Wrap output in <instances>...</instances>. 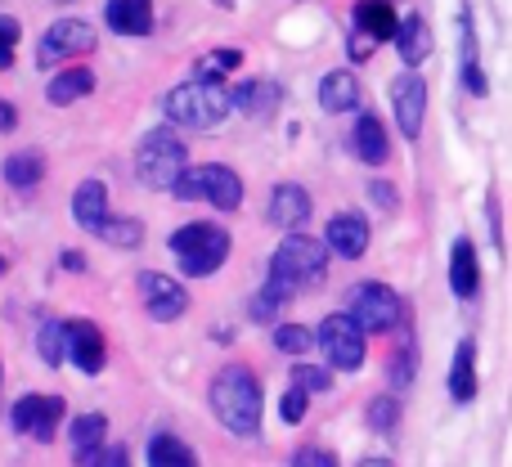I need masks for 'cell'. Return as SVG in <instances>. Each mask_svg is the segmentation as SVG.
<instances>
[{
    "label": "cell",
    "instance_id": "cell-1",
    "mask_svg": "<svg viewBox=\"0 0 512 467\" xmlns=\"http://www.w3.org/2000/svg\"><path fill=\"white\" fill-rule=\"evenodd\" d=\"M207 400H212V414L221 418L225 432L234 436H261V378L248 369V364H225L221 373L207 387Z\"/></svg>",
    "mask_w": 512,
    "mask_h": 467
},
{
    "label": "cell",
    "instance_id": "cell-2",
    "mask_svg": "<svg viewBox=\"0 0 512 467\" xmlns=\"http://www.w3.org/2000/svg\"><path fill=\"white\" fill-rule=\"evenodd\" d=\"M162 113L171 117V126H185V131H216V126L234 113V99L221 81L194 77V81H185V86L162 95Z\"/></svg>",
    "mask_w": 512,
    "mask_h": 467
},
{
    "label": "cell",
    "instance_id": "cell-3",
    "mask_svg": "<svg viewBox=\"0 0 512 467\" xmlns=\"http://www.w3.org/2000/svg\"><path fill=\"white\" fill-rule=\"evenodd\" d=\"M171 256H176V265L185 270V279H207V274H216L225 261H230V230L225 225H212V221H189L180 225V230H171L167 238Z\"/></svg>",
    "mask_w": 512,
    "mask_h": 467
},
{
    "label": "cell",
    "instance_id": "cell-4",
    "mask_svg": "<svg viewBox=\"0 0 512 467\" xmlns=\"http://www.w3.org/2000/svg\"><path fill=\"white\" fill-rule=\"evenodd\" d=\"M324 274H328V243H319V238L288 234L270 256V283L283 288L288 297L301 288L324 283Z\"/></svg>",
    "mask_w": 512,
    "mask_h": 467
},
{
    "label": "cell",
    "instance_id": "cell-5",
    "mask_svg": "<svg viewBox=\"0 0 512 467\" xmlns=\"http://www.w3.org/2000/svg\"><path fill=\"white\" fill-rule=\"evenodd\" d=\"M135 171L149 189H167L176 185L189 171V144L176 135V126H153L140 140V153H135Z\"/></svg>",
    "mask_w": 512,
    "mask_h": 467
},
{
    "label": "cell",
    "instance_id": "cell-6",
    "mask_svg": "<svg viewBox=\"0 0 512 467\" xmlns=\"http://www.w3.org/2000/svg\"><path fill=\"white\" fill-rule=\"evenodd\" d=\"M171 194L180 203H212L216 212H239L243 203V180L234 167L225 162H203V167H189L185 176L171 185Z\"/></svg>",
    "mask_w": 512,
    "mask_h": 467
},
{
    "label": "cell",
    "instance_id": "cell-7",
    "mask_svg": "<svg viewBox=\"0 0 512 467\" xmlns=\"http://www.w3.org/2000/svg\"><path fill=\"white\" fill-rule=\"evenodd\" d=\"M346 315H351L364 333H391V328L400 324V315H405V301H400L396 288H387V283L364 279V283H355L351 297H346Z\"/></svg>",
    "mask_w": 512,
    "mask_h": 467
},
{
    "label": "cell",
    "instance_id": "cell-8",
    "mask_svg": "<svg viewBox=\"0 0 512 467\" xmlns=\"http://www.w3.org/2000/svg\"><path fill=\"white\" fill-rule=\"evenodd\" d=\"M95 45H99V36L86 18H59L36 41V63L41 68H72V59H86Z\"/></svg>",
    "mask_w": 512,
    "mask_h": 467
},
{
    "label": "cell",
    "instance_id": "cell-9",
    "mask_svg": "<svg viewBox=\"0 0 512 467\" xmlns=\"http://www.w3.org/2000/svg\"><path fill=\"white\" fill-rule=\"evenodd\" d=\"M315 346L324 351V360L342 373L364 369V328L351 315H328L315 333Z\"/></svg>",
    "mask_w": 512,
    "mask_h": 467
},
{
    "label": "cell",
    "instance_id": "cell-10",
    "mask_svg": "<svg viewBox=\"0 0 512 467\" xmlns=\"http://www.w3.org/2000/svg\"><path fill=\"white\" fill-rule=\"evenodd\" d=\"M63 414H68V405H63V396H50V391H32V396H23L14 405V432L32 436V441L50 445L54 436H59V423Z\"/></svg>",
    "mask_w": 512,
    "mask_h": 467
},
{
    "label": "cell",
    "instance_id": "cell-11",
    "mask_svg": "<svg viewBox=\"0 0 512 467\" xmlns=\"http://www.w3.org/2000/svg\"><path fill=\"white\" fill-rule=\"evenodd\" d=\"M135 288H140V297H144V310H149L158 324H176V319L189 310V292L158 270H140Z\"/></svg>",
    "mask_w": 512,
    "mask_h": 467
},
{
    "label": "cell",
    "instance_id": "cell-12",
    "mask_svg": "<svg viewBox=\"0 0 512 467\" xmlns=\"http://www.w3.org/2000/svg\"><path fill=\"white\" fill-rule=\"evenodd\" d=\"M391 113H396V126L405 140H418L423 135V117H427V81L418 72H405L391 86Z\"/></svg>",
    "mask_w": 512,
    "mask_h": 467
},
{
    "label": "cell",
    "instance_id": "cell-13",
    "mask_svg": "<svg viewBox=\"0 0 512 467\" xmlns=\"http://www.w3.org/2000/svg\"><path fill=\"white\" fill-rule=\"evenodd\" d=\"M68 360L77 364L81 373H104L108 364V346H104V333H99L90 319H68Z\"/></svg>",
    "mask_w": 512,
    "mask_h": 467
},
{
    "label": "cell",
    "instance_id": "cell-14",
    "mask_svg": "<svg viewBox=\"0 0 512 467\" xmlns=\"http://www.w3.org/2000/svg\"><path fill=\"white\" fill-rule=\"evenodd\" d=\"M104 436H108V418L104 414H77L68 423V445H72V463L77 467H95L104 459Z\"/></svg>",
    "mask_w": 512,
    "mask_h": 467
},
{
    "label": "cell",
    "instance_id": "cell-15",
    "mask_svg": "<svg viewBox=\"0 0 512 467\" xmlns=\"http://www.w3.org/2000/svg\"><path fill=\"white\" fill-rule=\"evenodd\" d=\"M324 243H328V252L346 256V261H360L369 252V221L360 212H337L324 230Z\"/></svg>",
    "mask_w": 512,
    "mask_h": 467
},
{
    "label": "cell",
    "instance_id": "cell-16",
    "mask_svg": "<svg viewBox=\"0 0 512 467\" xmlns=\"http://www.w3.org/2000/svg\"><path fill=\"white\" fill-rule=\"evenodd\" d=\"M265 221L279 225V230H301L310 221V194L301 185H274L270 189V207H265Z\"/></svg>",
    "mask_w": 512,
    "mask_h": 467
},
{
    "label": "cell",
    "instance_id": "cell-17",
    "mask_svg": "<svg viewBox=\"0 0 512 467\" xmlns=\"http://www.w3.org/2000/svg\"><path fill=\"white\" fill-rule=\"evenodd\" d=\"M104 23L117 36H149L153 32V0H108Z\"/></svg>",
    "mask_w": 512,
    "mask_h": 467
},
{
    "label": "cell",
    "instance_id": "cell-18",
    "mask_svg": "<svg viewBox=\"0 0 512 467\" xmlns=\"http://www.w3.org/2000/svg\"><path fill=\"white\" fill-rule=\"evenodd\" d=\"M351 149H355V158L369 162V167H382V162L391 158V140H387V126H382V117H373V113L355 117Z\"/></svg>",
    "mask_w": 512,
    "mask_h": 467
},
{
    "label": "cell",
    "instance_id": "cell-19",
    "mask_svg": "<svg viewBox=\"0 0 512 467\" xmlns=\"http://www.w3.org/2000/svg\"><path fill=\"white\" fill-rule=\"evenodd\" d=\"M450 288L459 301H472L481 288V261H477L472 238H454V247H450Z\"/></svg>",
    "mask_w": 512,
    "mask_h": 467
},
{
    "label": "cell",
    "instance_id": "cell-20",
    "mask_svg": "<svg viewBox=\"0 0 512 467\" xmlns=\"http://www.w3.org/2000/svg\"><path fill=\"white\" fill-rule=\"evenodd\" d=\"M72 221L86 234H95L108 221V185L104 180H81L77 194H72Z\"/></svg>",
    "mask_w": 512,
    "mask_h": 467
},
{
    "label": "cell",
    "instance_id": "cell-21",
    "mask_svg": "<svg viewBox=\"0 0 512 467\" xmlns=\"http://www.w3.org/2000/svg\"><path fill=\"white\" fill-rule=\"evenodd\" d=\"M396 5L391 0H355V32H364L369 41H396Z\"/></svg>",
    "mask_w": 512,
    "mask_h": 467
},
{
    "label": "cell",
    "instance_id": "cell-22",
    "mask_svg": "<svg viewBox=\"0 0 512 467\" xmlns=\"http://www.w3.org/2000/svg\"><path fill=\"white\" fill-rule=\"evenodd\" d=\"M319 108L324 113H355L360 108V81H355V72H346V68L328 72L319 81Z\"/></svg>",
    "mask_w": 512,
    "mask_h": 467
},
{
    "label": "cell",
    "instance_id": "cell-23",
    "mask_svg": "<svg viewBox=\"0 0 512 467\" xmlns=\"http://www.w3.org/2000/svg\"><path fill=\"white\" fill-rule=\"evenodd\" d=\"M86 95H95V72L81 68V63L54 72L50 86H45V99H50L54 108H68V104H77V99H86Z\"/></svg>",
    "mask_w": 512,
    "mask_h": 467
},
{
    "label": "cell",
    "instance_id": "cell-24",
    "mask_svg": "<svg viewBox=\"0 0 512 467\" xmlns=\"http://www.w3.org/2000/svg\"><path fill=\"white\" fill-rule=\"evenodd\" d=\"M450 396L459 400V405H468V400L477 396V342H472V337H463V342L454 346V364H450Z\"/></svg>",
    "mask_w": 512,
    "mask_h": 467
},
{
    "label": "cell",
    "instance_id": "cell-25",
    "mask_svg": "<svg viewBox=\"0 0 512 467\" xmlns=\"http://www.w3.org/2000/svg\"><path fill=\"white\" fill-rule=\"evenodd\" d=\"M396 50H400V59H405L409 68H418V63L432 54V27H427L418 14L400 18V27H396Z\"/></svg>",
    "mask_w": 512,
    "mask_h": 467
},
{
    "label": "cell",
    "instance_id": "cell-26",
    "mask_svg": "<svg viewBox=\"0 0 512 467\" xmlns=\"http://www.w3.org/2000/svg\"><path fill=\"white\" fill-rule=\"evenodd\" d=\"M234 99V113H248V117H265L270 108H279L283 90L274 86V81H243V86L230 90Z\"/></svg>",
    "mask_w": 512,
    "mask_h": 467
},
{
    "label": "cell",
    "instance_id": "cell-27",
    "mask_svg": "<svg viewBox=\"0 0 512 467\" xmlns=\"http://www.w3.org/2000/svg\"><path fill=\"white\" fill-rule=\"evenodd\" d=\"M144 459H149V467H203V463H198V454L189 450L176 432H158V436H153Z\"/></svg>",
    "mask_w": 512,
    "mask_h": 467
},
{
    "label": "cell",
    "instance_id": "cell-28",
    "mask_svg": "<svg viewBox=\"0 0 512 467\" xmlns=\"http://www.w3.org/2000/svg\"><path fill=\"white\" fill-rule=\"evenodd\" d=\"M0 176L9 180V189H36L45 180V158L32 149H18L5 158V167H0Z\"/></svg>",
    "mask_w": 512,
    "mask_h": 467
},
{
    "label": "cell",
    "instance_id": "cell-29",
    "mask_svg": "<svg viewBox=\"0 0 512 467\" xmlns=\"http://www.w3.org/2000/svg\"><path fill=\"white\" fill-rule=\"evenodd\" d=\"M459 36H463V86L472 90V95H486V72H481V63H477V32H472V14H468V5L459 9Z\"/></svg>",
    "mask_w": 512,
    "mask_h": 467
},
{
    "label": "cell",
    "instance_id": "cell-30",
    "mask_svg": "<svg viewBox=\"0 0 512 467\" xmlns=\"http://www.w3.org/2000/svg\"><path fill=\"white\" fill-rule=\"evenodd\" d=\"M95 238H104V243L117 247V252H131V247L144 243V225H140V216H113L108 212V221L95 230Z\"/></svg>",
    "mask_w": 512,
    "mask_h": 467
},
{
    "label": "cell",
    "instance_id": "cell-31",
    "mask_svg": "<svg viewBox=\"0 0 512 467\" xmlns=\"http://www.w3.org/2000/svg\"><path fill=\"white\" fill-rule=\"evenodd\" d=\"M36 351H41V360L50 369H59L68 360V319H45L41 333H36Z\"/></svg>",
    "mask_w": 512,
    "mask_h": 467
},
{
    "label": "cell",
    "instance_id": "cell-32",
    "mask_svg": "<svg viewBox=\"0 0 512 467\" xmlns=\"http://www.w3.org/2000/svg\"><path fill=\"white\" fill-rule=\"evenodd\" d=\"M292 387H301V391H306V396H324V391L333 387V373H328V369H319V364L297 360V364H292Z\"/></svg>",
    "mask_w": 512,
    "mask_h": 467
},
{
    "label": "cell",
    "instance_id": "cell-33",
    "mask_svg": "<svg viewBox=\"0 0 512 467\" xmlns=\"http://www.w3.org/2000/svg\"><path fill=\"white\" fill-rule=\"evenodd\" d=\"M243 63V54L239 50H212V54H203V59H198V81H221L225 72H234Z\"/></svg>",
    "mask_w": 512,
    "mask_h": 467
},
{
    "label": "cell",
    "instance_id": "cell-34",
    "mask_svg": "<svg viewBox=\"0 0 512 467\" xmlns=\"http://www.w3.org/2000/svg\"><path fill=\"white\" fill-rule=\"evenodd\" d=\"M274 346H279L283 355H306L310 346H315V333L301 324H274Z\"/></svg>",
    "mask_w": 512,
    "mask_h": 467
},
{
    "label": "cell",
    "instance_id": "cell-35",
    "mask_svg": "<svg viewBox=\"0 0 512 467\" xmlns=\"http://www.w3.org/2000/svg\"><path fill=\"white\" fill-rule=\"evenodd\" d=\"M396 423H400V396H378L369 405V427L373 432H396Z\"/></svg>",
    "mask_w": 512,
    "mask_h": 467
},
{
    "label": "cell",
    "instance_id": "cell-36",
    "mask_svg": "<svg viewBox=\"0 0 512 467\" xmlns=\"http://www.w3.org/2000/svg\"><path fill=\"white\" fill-rule=\"evenodd\" d=\"M18 36H23V27H18V18L0 14V72L14 68V54H18Z\"/></svg>",
    "mask_w": 512,
    "mask_h": 467
},
{
    "label": "cell",
    "instance_id": "cell-37",
    "mask_svg": "<svg viewBox=\"0 0 512 467\" xmlns=\"http://www.w3.org/2000/svg\"><path fill=\"white\" fill-rule=\"evenodd\" d=\"M391 387H409V382H414V373H418V360H414V351H409V346H405V351H396V355H391Z\"/></svg>",
    "mask_w": 512,
    "mask_h": 467
},
{
    "label": "cell",
    "instance_id": "cell-38",
    "mask_svg": "<svg viewBox=\"0 0 512 467\" xmlns=\"http://www.w3.org/2000/svg\"><path fill=\"white\" fill-rule=\"evenodd\" d=\"M306 409H310V396L301 387L283 391V400H279V418H283V423H301V418H306Z\"/></svg>",
    "mask_w": 512,
    "mask_h": 467
},
{
    "label": "cell",
    "instance_id": "cell-39",
    "mask_svg": "<svg viewBox=\"0 0 512 467\" xmlns=\"http://www.w3.org/2000/svg\"><path fill=\"white\" fill-rule=\"evenodd\" d=\"M292 467H337V454L324 450V445H301L292 454Z\"/></svg>",
    "mask_w": 512,
    "mask_h": 467
},
{
    "label": "cell",
    "instance_id": "cell-40",
    "mask_svg": "<svg viewBox=\"0 0 512 467\" xmlns=\"http://www.w3.org/2000/svg\"><path fill=\"white\" fill-rule=\"evenodd\" d=\"M95 467H131V454H126V445H108Z\"/></svg>",
    "mask_w": 512,
    "mask_h": 467
},
{
    "label": "cell",
    "instance_id": "cell-41",
    "mask_svg": "<svg viewBox=\"0 0 512 467\" xmlns=\"http://www.w3.org/2000/svg\"><path fill=\"white\" fill-rule=\"evenodd\" d=\"M369 194L378 198V207H387V212H391V207H396V189H391L387 180H373V185H369Z\"/></svg>",
    "mask_w": 512,
    "mask_h": 467
},
{
    "label": "cell",
    "instance_id": "cell-42",
    "mask_svg": "<svg viewBox=\"0 0 512 467\" xmlns=\"http://www.w3.org/2000/svg\"><path fill=\"white\" fill-rule=\"evenodd\" d=\"M373 50H378V41H369L364 32H355V36H351V59H369Z\"/></svg>",
    "mask_w": 512,
    "mask_h": 467
},
{
    "label": "cell",
    "instance_id": "cell-43",
    "mask_svg": "<svg viewBox=\"0 0 512 467\" xmlns=\"http://www.w3.org/2000/svg\"><path fill=\"white\" fill-rule=\"evenodd\" d=\"M14 126H18V108L9 104V99H0V135L14 131Z\"/></svg>",
    "mask_w": 512,
    "mask_h": 467
},
{
    "label": "cell",
    "instance_id": "cell-44",
    "mask_svg": "<svg viewBox=\"0 0 512 467\" xmlns=\"http://www.w3.org/2000/svg\"><path fill=\"white\" fill-rule=\"evenodd\" d=\"M59 265H63V270H86V261H81L77 252H63V256H59Z\"/></svg>",
    "mask_w": 512,
    "mask_h": 467
},
{
    "label": "cell",
    "instance_id": "cell-45",
    "mask_svg": "<svg viewBox=\"0 0 512 467\" xmlns=\"http://www.w3.org/2000/svg\"><path fill=\"white\" fill-rule=\"evenodd\" d=\"M360 467H391L387 459H369V463H360Z\"/></svg>",
    "mask_w": 512,
    "mask_h": 467
},
{
    "label": "cell",
    "instance_id": "cell-46",
    "mask_svg": "<svg viewBox=\"0 0 512 467\" xmlns=\"http://www.w3.org/2000/svg\"><path fill=\"white\" fill-rule=\"evenodd\" d=\"M216 5H221V9H234V0H216Z\"/></svg>",
    "mask_w": 512,
    "mask_h": 467
},
{
    "label": "cell",
    "instance_id": "cell-47",
    "mask_svg": "<svg viewBox=\"0 0 512 467\" xmlns=\"http://www.w3.org/2000/svg\"><path fill=\"white\" fill-rule=\"evenodd\" d=\"M0 274H5V256H0Z\"/></svg>",
    "mask_w": 512,
    "mask_h": 467
},
{
    "label": "cell",
    "instance_id": "cell-48",
    "mask_svg": "<svg viewBox=\"0 0 512 467\" xmlns=\"http://www.w3.org/2000/svg\"><path fill=\"white\" fill-rule=\"evenodd\" d=\"M54 5H72V0H54Z\"/></svg>",
    "mask_w": 512,
    "mask_h": 467
},
{
    "label": "cell",
    "instance_id": "cell-49",
    "mask_svg": "<svg viewBox=\"0 0 512 467\" xmlns=\"http://www.w3.org/2000/svg\"><path fill=\"white\" fill-rule=\"evenodd\" d=\"M0 382H5V369H0Z\"/></svg>",
    "mask_w": 512,
    "mask_h": 467
}]
</instances>
